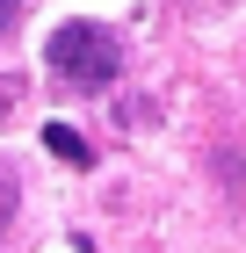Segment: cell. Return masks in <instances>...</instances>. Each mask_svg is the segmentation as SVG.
<instances>
[{
	"instance_id": "1",
	"label": "cell",
	"mask_w": 246,
	"mask_h": 253,
	"mask_svg": "<svg viewBox=\"0 0 246 253\" xmlns=\"http://www.w3.org/2000/svg\"><path fill=\"white\" fill-rule=\"evenodd\" d=\"M44 65H51L65 87H109L123 73V51L101 22H58L51 43H44Z\"/></svg>"
},
{
	"instance_id": "2",
	"label": "cell",
	"mask_w": 246,
	"mask_h": 253,
	"mask_svg": "<svg viewBox=\"0 0 246 253\" xmlns=\"http://www.w3.org/2000/svg\"><path fill=\"white\" fill-rule=\"evenodd\" d=\"M44 145H51V152L65 159V167H87V159H95L87 145H80V130H65V123H44Z\"/></svg>"
},
{
	"instance_id": "3",
	"label": "cell",
	"mask_w": 246,
	"mask_h": 253,
	"mask_svg": "<svg viewBox=\"0 0 246 253\" xmlns=\"http://www.w3.org/2000/svg\"><path fill=\"white\" fill-rule=\"evenodd\" d=\"M15 7H22V0H0V29H7V15H15Z\"/></svg>"
}]
</instances>
